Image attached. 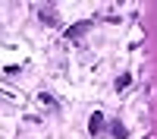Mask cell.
Listing matches in <instances>:
<instances>
[{
	"label": "cell",
	"instance_id": "1",
	"mask_svg": "<svg viewBox=\"0 0 157 139\" xmlns=\"http://www.w3.org/2000/svg\"><path fill=\"white\" fill-rule=\"evenodd\" d=\"M38 16H41L44 22H50V25H57V22H60V16L54 13V6H50V3H44L41 10H38Z\"/></svg>",
	"mask_w": 157,
	"mask_h": 139
},
{
	"label": "cell",
	"instance_id": "2",
	"mask_svg": "<svg viewBox=\"0 0 157 139\" xmlns=\"http://www.w3.org/2000/svg\"><path fill=\"white\" fill-rule=\"evenodd\" d=\"M101 126H104V114L98 111L94 117H91V123H88V130H91V136H98V133H101Z\"/></svg>",
	"mask_w": 157,
	"mask_h": 139
},
{
	"label": "cell",
	"instance_id": "3",
	"mask_svg": "<svg viewBox=\"0 0 157 139\" xmlns=\"http://www.w3.org/2000/svg\"><path fill=\"white\" fill-rule=\"evenodd\" d=\"M88 29H91V22H78V25H72V29H69L66 35H69V38H82Z\"/></svg>",
	"mask_w": 157,
	"mask_h": 139
},
{
	"label": "cell",
	"instance_id": "4",
	"mask_svg": "<svg viewBox=\"0 0 157 139\" xmlns=\"http://www.w3.org/2000/svg\"><path fill=\"white\" fill-rule=\"evenodd\" d=\"M110 130H113V136H116V139H126V130H123V123H113Z\"/></svg>",
	"mask_w": 157,
	"mask_h": 139
},
{
	"label": "cell",
	"instance_id": "5",
	"mask_svg": "<svg viewBox=\"0 0 157 139\" xmlns=\"http://www.w3.org/2000/svg\"><path fill=\"white\" fill-rule=\"evenodd\" d=\"M126 85H129V76L123 73V76H120V79H116V88H126Z\"/></svg>",
	"mask_w": 157,
	"mask_h": 139
}]
</instances>
